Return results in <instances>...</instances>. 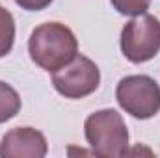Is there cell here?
<instances>
[{
    "mask_svg": "<svg viewBox=\"0 0 160 158\" xmlns=\"http://www.w3.org/2000/svg\"><path fill=\"white\" fill-rule=\"evenodd\" d=\"M123 56L130 63H145L160 50V21L155 15H140L128 21L119 37Z\"/></svg>",
    "mask_w": 160,
    "mask_h": 158,
    "instance_id": "277c9868",
    "label": "cell"
},
{
    "mask_svg": "<svg viewBox=\"0 0 160 158\" xmlns=\"http://www.w3.org/2000/svg\"><path fill=\"white\" fill-rule=\"evenodd\" d=\"M28 54L38 67L54 73L78 54V41L69 26L62 22H43L28 37Z\"/></svg>",
    "mask_w": 160,
    "mask_h": 158,
    "instance_id": "6da1fadb",
    "label": "cell"
},
{
    "mask_svg": "<svg viewBox=\"0 0 160 158\" xmlns=\"http://www.w3.org/2000/svg\"><path fill=\"white\" fill-rule=\"evenodd\" d=\"M140 153H147V155H151V156H153V151L143 149V147H140V145H138V147H134L132 151H128V155H132V156H134V155H140Z\"/></svg>",
    "mask_w": 160,
    "mask_h": 158,
    "instance_id": "8fae6325",
    "label": "cell"
},
{
    "mask_svg": "<svg viewBox=\"0 0 160 158\" xmlns=\"http://www.w3.org/2000/svg\"><path fill=\"white\" fill-rule=\"evenodd\" d=\"M84 136L97 156L119 158L128 155V130L118 110L106 108L89 114L84 121Z\"/></svg>",
    "mask_w": 160,
    "mask_h": 158,
    "instance_id": "7a4b0ae2",
    "label": "cell"
},
{
    "mask_svg": "<svg viewBox=\"0 0 160 158\" xmlns=\"http://www.w3.org/2000/svg\"><path fill=\"white\" fill-rule=\"evenodd\" d=\"M15 43V19L9 9L0 4V58L8 56Z\"/></svg>",
    "mask_w": 160,
    "mask_h": 158,
    "instance_id": "ba28073f",
    "label": "cell"
},
{
    "mask_svg": "<svg viewBox=\"0 0 160 158\" xmlns=\"http://www.w3.org/2000/svg\"><path fill=\"white\" fill-rule=\"evenodd\" d=\"M101 84V71L93 60L77 54L67 65L52 73L54 89L65 99H84L97 91Z\"/></svg>",
    "mask_w": 160,
    "mask_h": 158,
    "instance_id": "5b68a950",
    "label": "cell"
},
{
    "mask_svg": "<svg viewBox=\"0 0 160 158\" xmlns=\"http://www.w3.org/2000/svg\"><path fill=\"white\" fill-rule=\"evenodd\" d=\"M52 2L54 0H15V4L26 11H41L45 7H48Z\"/></svg>",
    "mask_w": 160,
    "mask_h": 158,
    "instance_id": "30bf717a",
    "label": "cell"
},
{
    "mask_svg": "<svg viewBox=\"0 0 160 158\" xmlns=\"http://www.w3.org/2000/svg\"><path fill=\"white\" fill-rule=\"evenodd\" d=\"M110 2L118 13L127 17H140L147 13L151 6V0H110Z\"/></svg>",
    "mask_w": 160,
    "mask_h": 158,
    "instance_id": "9c48e42d",
    "label": "cell"
},
{
    "mask_svg": "<svg viewBox=\"0 0 160 158\" xmlns=\"http://www.w3.org/2000/svg\"><path fill=\"white\" fill-rule=\"evenodd\" d=\"M21 112V97L13 86L0 80V123L11 121Z\"/></svg>",
    "mask_w": 160,
    "mask_h": 158,
    "instance_id": "52a82bcc",
    "label": "cell"
},
{
    "mask_svg": "<svg viewBox=\"0 0 160 158\" xmlns=\"http://www.w3.org/2000/svg\"><path fill=\"white\" fill-rule=\"evenodd\" d=\"M47 151L45 134L32 126H15L0 141V158H43Z\"/></svg>",
    "mask_w": 160,
    "mask_h": 158,
    "instance_id": "8992f818",
    "label": "cell"
},
{
    "mask_svg": "<svg viewBox=\"0 0 160 158\" xmlns=\"http://www.w3.org/2000/svg\"><path fill=\"white\" fill-rule=\"evenodd\" d=\"M116 101L134 119H151L160 112V86L147 75H130L119 80Z\"/></svg>",
    "mask_w": 160,
    "mask_h": 158,
    "instance_id": "3957f363",
    "label": "cell"
}]
</instances>
